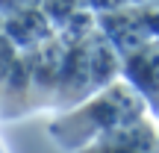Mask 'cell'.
Returning a JSON list of instances; mask_svg holds the SVG:
<instances>
[{
  "label": "cell",
  "instance_id": "cell-3",
  "mask_svg": "<svg viewBox=\"0 0 159 153\" xmlns=\"http://www.w3.org/2000/svg\"><path fill=\"white\" fill-rule=\"evenodd\" d=\"M153 147H156V130L150 115L115 127L89 144V150H153Z\"/></svg>",
  "mask_w": 159,
  "mask_h": 153
},
{
  "label": "cell",
  "instance_id": "cell-2",
  "mask_svg": "<svg viewBox=\"0 0 159 153\" xmlns=\"http://www.w3.org/2000/svg\"><path fill=\"white\" fill-rule=\"evenodd\" d=\"M118 68L124 74V83H130L144 97V103L153 106L156 100V44L153 41H144V44L127 50L124 62Z\"/></svg>",
  "mask_w": 159,
  "mask_h": 153
},
{
  "label": "cell",
  "instance_id": "cell-1",
  "mask_svg": "<svg viewBox=\"0 0 159 153\" xmlns=\"http://www.w3.org/2000/svg\"><path fill=\"white\" fill-rule=\"evenodd\" d=\"M144 115H148L144 97L130 83L112 79L103 88L83 97L80 103L68 106V112L50 124V136L62 147H89L103 133L130 124L136 118H144Z\"/></svg>",
  "mask_w": 159,
  "mask_h": 153
}]
</instances>
